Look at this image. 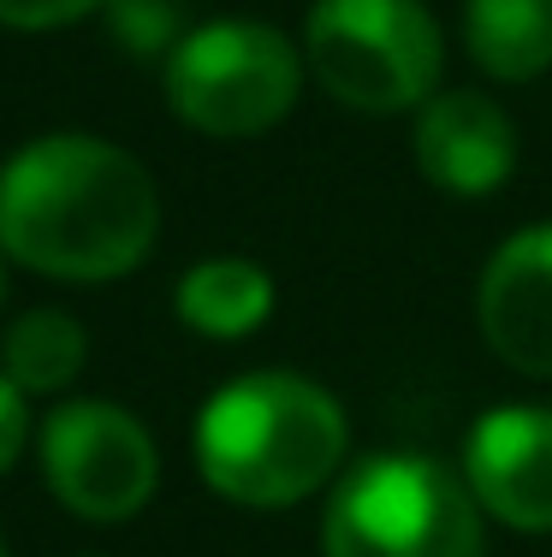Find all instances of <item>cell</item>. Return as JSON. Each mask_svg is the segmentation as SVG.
Instances as JSON below:
<instances>
[{"instance_id":"cell-1","label":"cell","mask_w":552,"mask_h":557,"mask_svg":"<svg viewBox=\"0 0 552 557\" xmlns=\"http://www.w3.org/2000/svg\"><path fill=\"white\" fill-rule=\"evenodd\" d=\"M155 237L161 190L120 143L54 131L0 166V249L19 268L65 285H108L149 261Z\"/></svg>"},{"instance_id":"cell-2","label":"cell","mask_w":552,"mask_h":557,"mask_svg":"<svg viewBox=\"0 0 552 557\" xmlns=\"http://www.w3.org/2000/svg\"><path fill=\"white\" fill-rule=\"evenodd\" d=\"M196 474L238 510H292L339 481L351 450L345 404L309 374L261 368L220 386L191 433Z\"/></svg>"},{"instance_id":"cell-3","label":"cell","mask_w":552,"mask_h":557,"mask_svg":"<svg viewBox=\"0 0 552 557\" xmlns=\"http://www.w3.org/2000/svg\"><path fill=\"white\" fill-rule=\"evenodd\" d=\"M321 557H488V510L464 469L422 450H380L333 481Z\"/></svg>"},{"instance_id":"cell-4","label":"cell","mask_w":552,"mask_h":557,"mask_svg":"<svg viewBox=\"0 0 552 557\" xmlns=\"http://www.w3.org/2000/svg\"><path fill=\"white\" fill-rule=\"evenodd\" d=\"M304 65L351 113H410L440 96L445 36L422 0H315Z\"/></svg>"},{"instance_id":"cell-5","label":"cell","mask_w":552,"mask_h":557,"mask_svg":"<svg viewBox=\"0 0 552 557\" xmlns=\"http://www.w3.org/2000/svg\"><path fill=\"white\" fill-rule=\"evenodd\" d=\"M304 48L261 18H214L167 54V108L196 137L244 143L285 125L304 96Z\"/></svg>"},{"instance_id":"cell-6","label":"cell","mask_w":552,"mask_h":557,"mask_svg":"<svg viewBox=\"0 0 552 557\" xmlns=\"http://www.w3.org/2000/svg\"><path fill=\"white\" fill-rule=\"evenodd\" d=\"M42 450V474L77 522H131L149 510L155 486H161V450H155L149 428L131 416L125 404L108 397H72L36 433Z\"/></svg>"},{"instance_id":"cell-7","label":"cell","mask_w":552,"mask_h":557,"mask_svg":"<svg viewBox=\"0 0 552 557\" xmlns=\"http://www.w3.org/2000/svg\"><path fill=\"white\" fill-rule=\"evenodd\" d=\"M464 481L511 534H552V409L499 404L464 440Z\"/></svg>"},{"instance_id":"cell-8","label":"cell","mask_w":552,"mask_h":557,"mask_svg":"<svg viewBox=\"0 0 552 557\" xmlns=\"http://www.w3.org/2000/svg\"><path fill=\"white\" fill-rule=\"evenodd\" d=\"M481 344L523 380H552V220L523 225L476 278Z\"/></svg>"},{"instance_id":"cell-9","label":"cell","mask_w":552,"mask_h":557,"mask_svg":"<svg viewBox=\"0 0 552 557\" xmlns=\"http://www.w3.org/2000/svg\"><path fill=\"white\" fill-rule=\"evenodd\" d=\"M416 172L445 196H464V202H481V196H499L517 172V125L481 89H440L416 108Z\"/></svg>"},{"instance_id":"cell-10","label":"cell","mask_w":552,"mask_h":557,"mask_svg":"<svg viewBox=\"0 0 552 557\" xmlns=\"http://www.w3.org/2000/svg\"><path fill=\"white\" fill-rule=\"evenodd\" d=\"M280 302L273 290V273L249 256H208L196 268H184L179 290H173V309L179 321L191 326L196 338H214V344H238L249 333H261Z\"/></svg>"},{"instance_id":"cell-11","label":"cell","mask_w":552,"mask_h":557,"mask_svg":"<svg viewBox=\"0 0 552 557\" xmlns=\"http://www.w3.org/2000/svg\"><path fill=\"white\" fill-rule=\"evenodd\" d=\"M464 48L493 84L552 72V0H464Z\"/></svg>"},{"instance_id":"cell-12","label":"cell","mask_w":552,"mask_h":557,"mask_svg":"<svg viewBox=\"0 0 552 557\" xmlns=\"http://www.w3.org/2000/svg\"><path fill=\"white\" fill-rule=\"evenodd\" d=\"M89 362V338L65 309H30L7 326L0 338V374L24 397H54L65 392Z\"/></svg>"},{"instance_id":"cell-13","label":"cell","mask_w":552,"mask_h":557,"mask_svg":"<svg viewBox=\"0 0 552 557\" xmlns=\"http://www.w3.org/2000/svg\"><path fill=\"white\" fill-rule=\"evenodd\" d=\"M108 30L125 54L137 60H167L184 42V18L173 0H108Z\"/></svg>"},{"instance_id":"cell-14","label":"cell","mask_w":552,"mask_h":557,"mask_svg":"<svg viewBox=\"0 0 552 557\" xmlns=\"http://www.w3.org/2000/svg\"><path fill=\"white\" fill-rule=\"evenodd\" d=\"M101 7L108 0H0V24L7 30H65Z\"/></svg>"},{"instance_id":"cell-15","label":"cell","mask_w":552,"mask_h":557,"mask_svg":"<svg viewBox=\"0 0 552 557\" xmlns=\"http://www.w3.org/2000/svg\"><path fill=\"white\" fill-rule=\"evenodd\" d=\"M24 445H30V397L0 374V474L24 457Z\"/></svg>"},{"instance_id":"cell-16","label":"cell","mask_w":552,"mask_h":557,"mask_svg":"<svg viewBox=\"0 0 552 557\" xmlns=\"http://www.w3.org/2000/svg\"><path fill=\"white\" fill-rule=\"evenodd\" d=\"M0 297H7V249H0Z\"/></svg>"},{"instance_id":"cell-17","label":"cell","mask_w":552,"mask_h":557,"mask_svg":"<svg viewBox=\"0 0 552 557\" xmlns=\"http://www.w3.org/2000/svg\"><path fill=\"white\" fill-rule=\"evenodd\" d=\"M0 557H12V552H7V534H0Z\"/></svg>"}]
</instances>
